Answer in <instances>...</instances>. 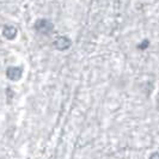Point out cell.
Instances as JSON below:
<instances>
[{
	"instance_id": "cell-1",
	"label": "cell",
	"mask_w": 159,
	"mask_h": 159,
	"mask_svg": "<svg viewBox=\"0 0 159 159\" xmlns=\"http://www.w3.org/2000/svg\"><path fill=\"white\" fill-rule=\"evenodd\" d=\"M53 29H54L53 23L49 19H46V18H41L39 20H36V23H35V30L42 34V35L50 34L53 31Z\"/></svg>"
},
{
	"instance_id": "cell-2",
	"label": "cell",
	"mask_w": 159,
	"mask_h": 159,
	"mask_svg": "<svg viewBox=\"0 0 159 159\" xmlns=\"http://www.w3.org/2000/svg\"><path fill=\"white\" fill-rule=\"evenodd\" d=\"M22 74H23V70L22 67H17V66H12V67H8L7 71H6V77L12 81H17L22 78Z\"/></svg>"
},
{
	"instance_id": "cell-3",
	"label": "cell",
	"mask_w": 159,
	"mask_h": 159,
	"mask_svg": "<svg viewBox=\"0 0 159 159\" xmlns=\"http://www.w3.org/2000/svg\"><path fill=\"white\" fill-rule=\"evenodd\" d=\"M54 46L59 50H66V49H68V48L71 47V40L67 39L66 36H59L54 41Z\"/></svg>"
},
{
	"instance_id": "cell-4",
	"label": "cell",
	"mask_w": 159,
	"mask_h": 159,
	"mask_svg": "<svg viewBox=\"0 0 159 159\" xmlns=\"http://www.w3.org/2000/svg\"><path fill=\"white\" fill-rule=\"evenodd\" d=\"M17 29L12 25H6L4 29H2V35L7 39V40H13L17 36Z\"/></svg>"
},
{
	"instance_id": "cell-5",
	"label": "cell",
	"mask_w": 159,
	"mask_h": 159,
	"mask_svg": "<svg viewBox=\"0 0 159 159\" xmlns=\"http://www.w3.org/2000/svg\"><path fill=\"white\" fill-rule=\"evenodd\" d=\"M150 159H159V153H157V152H154V153L152 154L151 157H150Z\"/></svg>"
}]
</instances>
